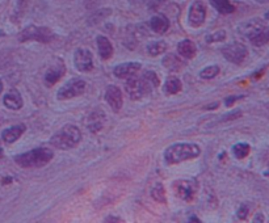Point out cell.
I'll return each instance as SVG.
<instances>
[{
	"label": "cell",
	"instance_id": "obj_1",
	"mask_svg": "<svg viewBox=\"0 0 269 223\" xmlns=\"http://www.w3.org/2000/svg\"><path fill=\"white\" fill-rule=\"evenodd\" d=\"M201 155V148L196 143H175L164 151V162L168 166L192 160Z\"/></svg>",
	"mask_w": 269,
	"mask_h": 223
},
{
	"label": "cell",
	"instance_id": "obj_2",
	"mask_svg": "<svg viewBox=\"0 0 269 223\" xmlns=\"http://www.w3.org/2000/svg\"><path fill=\"white\" fill-rule=\"evenodd\" d=\"M52 158H54V152L50 148L38 147V148H33L28 152L20 154L18 156H14V160L22 168H41L50 163Z\"/></svg>",
	"mask_w": 269,
	"mask_h": 223
},
{
	"label": "cell",
	"instance_id": "obj_3",
	"mask_svg": "<svg viewBox=\"0 0 269 223\" xmlns=\"http://www.w3.org/2000/svg\"><path fill=\"white\" fill-rule=\"evenodd\" d=\"M82 140V132L75 125H64L54 134L50 140V144L60 150H70L79 144Z\"/></svg>",
	"mask_w": 269,
	"mask_h": 223
},
{
	"label": "cell",
	"instance_id": "obj_4",
	"mask_svg": "<svg viewBox=\"0 0 269 223\" xmlns=\"http://www.w3.org/2000/svg\"><path fill=\"white\" fill-rule=\"evenodd\" d=\"M56 37V33L50 28H46V26H34V25H30L28 28H25L24 30L18 36V38L20 42L38 41L42 42V44H49V42L54 41Z\"/></svg>",
	"mask_w": 269,
	"mask_h": 223
},
{
	"label": "cell",
	"instance_id": "obj_5",
	"mask_svg": "<svg viewBox=\"0 0 269 223\" xmlns=\"http://www.w3.org/2000/svg\"><path fill=\"white\" fill-rule=\"evenodd\" d=\"M151 86L144 78H128L125 83V90L132 100H140L144 94L151 91Z\"/></svg>",
	"mask_w": 269,
	"mask_h": 223
},
{
	"label": "cell",
	"instance_id": "obj_6",
	"mask_svg": "<svg viewBox=\"0 0 269 223\" xmlns=\"http://www.w3.org/2000/svg\"><path fill=\"white\" fill-rule=\"evenodd\" d=\"M86 87H87V84L83 79L74 78L60 88V91L56 94V98L58 100H70L76 96H80L86 91Z\"/></svg>",
	"mask_w": 269,
	"mask_h": 223
},
{
	"label": "cell",
	"instance_id": "obj_7",
	"mask_svg": "<svg viewBox=\"0 0 269 223\" xmlns=\"http://www.w3.org/2000/svg\"><path fill=\"white\" fill-rule=\"evenodd\" d=\"M222 56L234 64H240L248 56V49L240 42H231L220 49Z\"/></svg>",
	"mask_w": 269,
	"mask_h": 223
},
{
	"label": "cell",
	"instance_id": "obj_8",
	"mask_svg": "<svg viewBox=\"0 0 269 223\" xmlns=\"http://www.w3.org/2000/svg\"><path fill=\"white\" fill-rule=\"evenodd\" d=\"M174 188H175V192L178 198L182 200V201H186V202H190L196 196L197 189H198V182L194 178L178 180L174 184Z\"/></svg>",
	"mask_w": 269,
	"mask_h": 223
},
{
	"label": "cell",
	"instance_id": "obj_9",
	"mask_svg": "<svg viewBox=\"0 0 269 223\" xmlns=\"http://www.w3.org/2000/svg\"><path fill=\"white\" fill-rule=\"evenodd\" d=\"M74 64L82 72H90L94 68V56L88 49H76L74 52Z\"/></svg>",
	"mask_w": 269,
	"mask_h": 223
},
{
	"label": "cell",
	"instance_id": "obj_10",
	"mask_svg": "<svg viewBox=\"0 0 269 223\" xmlns=\"http://www.w3.org/2000/svg\"><path fill=\"white\" fill-rule=\"evenodd\" d=\"M206 18V7L202 2H194L190 6L188 14V22L193 28H198L205 22Z\"/></svg>",
	"mask_w": 269,
	"mask_h": 223
},
{
	"label": "cell",
	"instance_id": "obj_11",
	"mask_svg": "<svg viewBox=\"0 0 269 223\" xmlns=\"http://www.w3.org/2000/svg\"><path fill=\"white\" fill-rule=\"evenodd\" d=\"M264 28H266L264 21H262L260 18H252V20L246 21V22H243L242 25H239L238 32L240 33V36L251 40L254 38L258 33H260Z\"/></svg>",
	"mask_w": 269,
	"mask_h": 223
},
{
	"label": "cell",
	"instance_id": "obj_12",
	"mask_svg": "<svg viewBox=\"0 0 269 223\" xmlns=\"http://www.w3.org/2000/svg\"><path fill=\"white\" fill-rule=\"evenodd\" d=\"M105 102L114 112H120L122 108V91L117 86H108L105 91Z\"/></svg>",
	"mask_w": 269,
	"mask_h": 223
},
{
	"label": "cell",
	"instance_id": "obj_13",
	"mask_svg": "<svg viewBox=\"0 0 269 223\" xmlns=\"http://www.w3.org/2000/svg\"><path fill=\"white\" fill-rule=\"evenodd\" d=\"M140 67L142 64L140 62H125L117 64L113 70V74L120 79H128V78L134 76L140 70Z\"/></svg>",
	"mask_w": 269,
	"mask_h": 223
},
{
	"label": "cell",
	"instance_id": "obj_14",
	"mask_svg": "<svg viewBox=\"0 0 269 223\" xmlns=\"http://www.w3.org/2000/svg\"><path fill=\"white\" fill-rule=\"evenodd\" d=\"M64 72H66L64 63L58 62L56 64L50 67L49 70H48V72L45 74V84L48 87H52V86H54L60 79H62Z\"/></svg>",
	"mask_w": 269,
	"mask_h": 223
},
{
	"label": "cell",
	"instance_id": "obj_15",
	"mask_svg": "<svg viewBox=\"0 0 269 223\" xmlns=\"http://www.w3.org/2000/svg\"><path fill=\"white\" fill-rule=\"evenodd\" d=\"M3 102L10 110H18V109L22 108V105H24L22 96H21L18 90H10V92L4 94Z\"/></svg>",
	"mask_w": 269,
	"mask_h": 223
},
{
	"label": "cell",
	"instance_id": "obj_16",
	"mask_svg": "<svg viewBox=\"0 0 269 223\" xmlns=\"http://www.w3.org/2000/svg\"><path fill=\"white\" fill-rule=\"evenodd\" d=\"M105 124V114L102 112L94 110L90 113L87 118V128L88 130L94 134L98 132L102 129V126Z\"/></svg>",
	"mask_w": 269,
	"mask_h": 223
},
{
	"label": "cell",
	"instance_id": "obj_17",
	"mask_svg": "<svg viewBox=\"0 0 269 223\" xmlns=\"http://www.w3.org/2000/svg\"><path fill=\"white\" fill-rule=\"evenodd\" d=\"M25 130H26V126H25L24 124H18V125L10 126V128H8V129H6L3 132H2V138H3L4 142L10 144V143L16 142V140L24 134Z\"/></svg>",
	"mask_w": 269,
	"mask_h": 223
},
{
	"label": "cell",
	"instance_id": "obj_18",
	"mask_svg": "<svg viewBox=\"0 0 269 223\" xmlns=\"http://www.w3.org/2000/svg\"><path fill=\"white\" fill-rule=\"evenodd\" d=\"M162 64L171 72H178V71L182 70L186 67V62L180 56H175V54H167L162 60Z\"/></svg>",
	"mask_w": 269,
	"mask_h": 223
},
{
	"label": "cell",
	"instance_id": "obj_19",
	"mask_svg": "<svg viewBox=\"0 0 269 223\" xmlns=\"http://www.w3.org/2000/svg\"><path fill=\"white\" fill-rule=\"evenodd\" d=\"M178 52L184 60H192L196 56L197 48L190 40H182V41L178 42Z\"/></svg>",
	"mask_w": 269,
	"mask_h": 223
},
{
	"label": "cell",
	"instance_id": "obj_20",
	"mask_svg": "<svg viewBox=\"0 0 269 223\" xmlns=\"http://www.w3.org/2000/svg\"><path fill=\"white\" fill-rule=\"evenodd\" d=\"M98 49L102 60H108L113 56V46L105 36H98Z\"/></svg>",
	"mask_w": 269,
	"mask_h": 223
},
{
	"label": "cell",
	"instance_id": "obj_21",
	"mask_svg": "<svg viewBox=\"0 0 269 223\" xmlns=\"http://www.w3.org/2000/svg\"><path fill=\"white\" fill-rule=\"evenodd\" d=\"M170 20L163 14H156L150 20V28L158 33V34H163L170 29Z\"/></svg>",
	"mask_w": 269,
	"mask_h": 223
},
{
	"label": "cell",
	"instance_id": "obj_22",
	"mask_svg": "<svg viewBox=\"0 0 269 223\" xmlns=\"http://www.w3.org/2000/svg\"><path fill=\"white\" fill-rule=\"evenodd\" d=\"M210 4L222 14H232L235 10L234 4H231L228 0H209Z\"/></svg>",
	"mask_w": 269,
	"mask_h": 223
},
{
	"label": "cell",
	"instance_id": "obj_23",
	"mask_svg": "<svg viewBox=\"0 0 269 223\" xmlns=\"http://www.w3.org/2000/svg\"><path fill=\"white\" fill-rule=\"evenodd\" d=\"M167 48L168 45L164 41H154L150 42V44L147 45V52H148L151 56H158L163 54V52H166Z\"/></svg>",
	"mask_w": 269,
	"mask_h": 223
},
{
	"label": "cell",
	"instance_id": "obj_24",
	"mask_svg": "<svg viewBox=\"0 0 269 223\" xmlns=\"http://www.w3.org/2000/svg\"><path fill=\"white\" fill-rule=\"evenodd\" d=\"M182 84L180 82V79L178 78H170L164 84V92H167L168 94H176L182 91Z\"/></svg>",
	"mask_w": 269,
	"mask_h": 223
},
{
	"label": "cell",
	"instance_id": "obj_25",
	"mask_svg": "<svg viewBox=\"0 0 269 223\" xmlns=\"http://www.w3.org/2000/svg\"><path fill=\"white\" fill-rule=\"evenodd\" d=\"M151 197H152L154 201H156V202L159 204L167 202V198H166V190L163 184L158 182V184H155L154 186H152V189H151Z\"/></svg>",
	"mask_w": 269,
	"mask_h": 223
},
{
	"label": "cell",
	"instance_id": "obj_26",
	"mask_svg": "<svg viewBox=\"0 0 269 223\" xmlns=\"http://www.w3.org/2000/svg\"><path fill=\"white\" fill-rule=\"evenodd\" d=\"M250 151H251V146L246 142H239L232 147V154L236 159H244L250 154Z\"/></svg>",
	"mask_w": 269,
	"mask_h": 223
},
{
	"label": "cell",
	"instance_id": "obj_27",
	"mask_svg": "<svg viewBox=\"0 0 269 223\" xmlns=\"http://www.w3.org/2000/svg\"><path fill=\"white\" fill-rule=\"evenodd\" d=\"M250 41H251L252 45L256 46V48H260V46H264L266 44H268L269 42V28L268 26L262 29L260 33H258V34H256L254 38L250 40Z\"/></svg>",
	"mask_w": 269,
	"mask_h": 223
},
{
	"label": "cell",
	"instance_id": "obj_28",
	"mask_svg": "<svg viewBox=\"0 0 269 223\" xmlns=\"http://www.w3.org/2000/svg\"><path fill=\"white\" fill-rule=\"evenodd\" d=\"M220 74V67L218 66H208L205 68L200 71V76L205 79V80H209V79H213Z\"/></svg>",
	"mask_w": 269,
	"mask_h": 223
},
{
	"label": "cell",
	"instance_id": "obj_29",
	"mask_svg": "<svg viewBox=\"0 0 269 223\" xmlns=\"http://www.w3.org/2000/svg\"><path fill=\"white\" fill-rule=\"evenodd\" d=\"M144 79V80L147 82V83L150 84L152 88H156L159 87V84H160V80H159V76H158L154 72V71H146V72L144 74V76H142Z\"/></svg>",
	"mask_w": 269,
	"mask_h": 223
},
{
	"label": "cell",
	"instance_id": "obj_30",
	"mask_svg": "<svg viewBox=\"0 0 269 223\" xmlns=\"http://www.w3.org/2000/svg\"><path fill=\"white\" fill-rule=\"evenodd\" d=\"M226 38V32L224 30H218L213 34H210L206 37V42H220L224 41Z\"/></svg>",
	"mask_w": 269,
	"mask_h": 223
},
{
	"label": "cell",
	"instance_id": "obj_31",
	"mask_svg": "<svg viewBox=\"0 0 269 223\" xmlns=\"http://www.w3.org/2000/svg\"><path fill=\"white\" fill-rule=\"evenodd\" d=\"M248 213H250V206L247 205V204H243V205L239 208L236 216H238L239 220H246V218L248 216Z\"/></svg>",
	"mask_w": 269,
	"mask_h": 223
},
{
	"label": "cell",
	"instance_id": "obj_32",
	"mask_svg": "<svg viewBox=\"0 0 269 223\" xmlns=\"http://www.w3.org/2000/svg\"><path fill=\"white\" fill-rule=\"evenodd\" d=\"M240 116H242V112H240V110L231 112L230 114L224 116V118H222V121H230V120H235V118H238V117H240Z\"/></svg>",
	"mask_w": 269,
	"mask_h": 223
},
{
	"label": "cell",
	"instance_id": "obj_33",
	"mask_svg": "<svg viewBox=\"0 0 269 223\" xmlns=\"http://www.w3.org/2000/svg\"><path fill=\"white\" fill-rule=\"evenodd\" d=\"M240 98H243V96H228V98H226V100H224V105H226V106H231L235 102H238Z\"/></svg>",
	"mask_w": 269,
	"mask_h": 223
},
{
	"label": "cell",
	"instance_id": "obj_34",
	"mask_svg": "<svg viewBox=\"0 0 269 223\" xmlns=\"http://www.w3.org/2000/svg\"><path fill=\"white\" fill-rule=\"evenodd\" d=\"M264 216H262V214H256L255 216V218H254V222H264Z\"/></svg>",
	"mask_w": 269,
	"mask_h": 223
},
{
	"label": "cell",
	"instance_id": "obj_35",
	"mask_svg": "<svg viewBox=\"0 0 269 223\" xmlns=\"http://www.w3.org/2000/svg\"><path fill=\"white\" fill-rule=\"evenodd\" d=\"M105 222H122V220H117L116 216H108V218H105Z\"/></svg>",
	"mask_w": 269,
	"mask_h": 223
},
{
	"label": "cell",
	"instance_id": "obj_36",
	"mask_svg": "<svg viewBox=\"0 0 269 223\" xmlns=\"http://www.w3.org/2000/svg\"><path fill=\"white\" fill-rule=\"evenodd\" d=\"M189 222H200V220L198 218H197V216H190V220H189Z\"/></svg>",
	"mask_w": 269,
	"mask_h": 223
},
{
	"label": "cell",
	"instance_id": "obj_37",
	"mask_svg": "<svg viewBox=\"0 0 269 223\" xmlns=\"http://www.w3.org/2000/svg\"><path fill=\"white\" fill-rule=\"evenodd\" d=\"M217 106H218V102H216V104L210 105V106H205V109H214V108H217Z\"/></svg>",
	"mask_w": 269,
	"mask_h": 223
},
{
	"label": "cell",
	"instance_id": "obj_38",
	"mask_svg": "<svg viewBox=\"0 0 269 223\" xmlns=\"http://www.w3.org/2000/svg\"><path fill=\"white\" fill-rule=\"evenodd\" d=\"M255 2H258V3H262V4H264V3H268L269 0H255Z\"/></svg>",
	"mask_w": 269,
	"mask_h": 223
},
{
	"label": "cell",
	"instance_id": "obj_39",
	"mask_svg": "<svg viewBox=\"0 0 269 223\" xmlns=\"http://www.w3.org/2000/svg\"><path fill=\"white\" fill-rule=\"evenodd\" d=\"M2 91H3V82L0 80V94H2Z\"/></svg>",
	"mask_w": 269,
	"mask_h": 223
},
{
	"label": "cell",
	"instance_id": "obj_40",
	"mask_svg": "<svg viewBox=\"0 0 269 223\" xmlns=\"http://www.w3.org/2000/svg\"><path fill=\"white\" fill-rule=\"evenodd\" d=\"M3 158V150H2V147H0V159Z\"/></svg>",
	"mask_w": 269,
	"mask_h": 223
},
{
	"label": "cell",
	"instance_id": "obj_41",
	"mask_svg": "<svg viewBox=\"0 0 269 223\" xmlns=\"http://www.w3.org/2000/svg\"><path fill=\"white\" fill-rule=\"evenodd\" d=\"M266 20H269V12H266Z\"/></svg>",
	"mask_w": 269,
	"mask_h": 223
},
{
	"label": "cell",
	"instance_id": "obj_42",
	"mask_svg": "<svg viewBox=\"0 0 269 223\" xmlns=\"http://www.w3.org/2000/svg\"><path fill=\"white\" fill-rule=\"evenodd\" d=\"M264 176H269V170H268V171L264 172Z\"/></svg>",
	"mask_w": 269,
	"mask_h": 223
}]
</instances>
